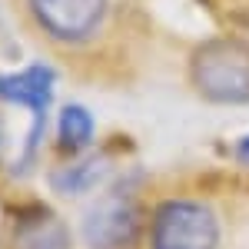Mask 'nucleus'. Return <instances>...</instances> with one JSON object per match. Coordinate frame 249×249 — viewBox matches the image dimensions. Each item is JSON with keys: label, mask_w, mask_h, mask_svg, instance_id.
<instances>
[{"label": "nucleus", "mask_w": 249, "mask_h": 249, "mask_svg": "<svg viewBox=\"0 0 249 249\" xmlns=\"http://www.w3.org/2000/svg\"><path fill=\"white\" fill-rule=\"evenodd\" d=\"M193 90L219 107L249 103V47L239 40H206L190 57Z\"/></svg>", "instance_id": "nucleus-1"}, {"label": "nucleus", "mask_w": 249, "mask_h": 249, "mask_svg": "<svg viewBox=\"0 0 249 249\" xmlns=\"http://www.w3.org/2000/svg\"><path fill=\"white\" fill-rule=\"evenodd\" d=\"M219 216L199 199H166L150 219V249H219Z\"/></svg>", "instance_id": "nucleus-2"}, {"label": "nucleus", "mask_w": 249, "mask_h": 249, "mask_svg": "<svg viewBox=\"0 0 249 249\" xmlns=\"http://www.w3.org/2000/svg\"><path fill=\"white\" fill-rule=\"evenodd\" d=\"M37 27L60 43H83L103 27L110 0H27Z\"/></svg>", "instance_id": "nucleus-3"}, {"label": "nucleus", "mask_w": 249, "mask_h": 249, "mask_svg": "<svg viewBox=\"0 0 249 249\" xmlns=\"http://www.w3.org/2000/svg\"><path fill=\"white\" fill-rule=\"evenodd\" d=\"M3 249H73V236L50 206L37 203L10 216L3 230Z\"/></svg>", "instance_id": "nucleus-4"}, {"label": "nucleus", "mask_w": 249, "mask_h": 249, "mask_svg": "<svg viewBox=\"0 0 249 249\" xmlns=\"http://www.w3.org/2000/svg\"><path fill=\"white\" fill-rule=\"evenodd\" d=\"M140 232V210L126 196H110L96 203L83 219V236L90 249H126Z\"/></svg>", "instance_id": "nucleus-5"}, {"label": "nucleus", "mask_w": 249, "mask_h": 249, "mask_svg": "<svg viewBox=\"0 0 249 249\" xmlns=\"http://www.w3.org/2000/svg\"><path fill=\"white\" fill-rule=\"evenodd\" d=\"M53 87H57V73H53L47 63H34V67H27V70L3 73V77H0V100L30 110V113H34V123L43 126V110H47L50 100H53Z\"/></svg>", "instance_id": "nucleus-6"}, {"label": "nucleus", "mask_w": 249, "mask_h": 249, "mask_svg": "<svg viewBox=\"0 0 249 249\" xmlns=\"http://www.w3.org/2000/svg\"><path fill=\"white\" fill-rule=\"evenodd\" d=\"M93 143V116L80 103H67L57 116V146L63 153L77 156Z\"/></svg>", "instance_id": "nucleus-7"}, {"label": "nucleus", "mask_w": 249, "mask_h": 249, "mask_svg": "<svg viewBox=\"0 0 249 249\" xmlns=\"http://www.w3.org/2000/svg\"><path fill=\"white\" fill-rule=\"evenodd\" d=\"M100 179H103V160H100V156L80 160V163H73V166L53 173V186H57L60 193H70V196L87 193L90 186H96Z\"/></svg>", "instance_id": "nucleus-8"}, {"label": "nucleus", "mask_w": 249, "mask_h": 249, "mask_svg": "<svg viewBox=\"0 0 249 249\" xmlns=\"http://www.w3.org/2000/svg\"><path fill=\"white\" fill-rule=\"evenodd\" d=\"M236 156L249 163V136H243V140H239V146H236Z\"/></svg>", "instance_id": "nucleus-9"}]
</instances>
